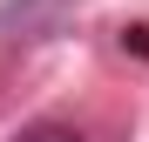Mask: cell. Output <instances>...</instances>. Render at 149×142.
I'll use <instances>...</instances> for the list:
<instances>
[{"label":"cell","instance_id":"cell-1","mask_svg":"<svg viewBox=\"0 0 149 142\" xmlns=\"http://www.w3.org/2000/svg\"><path fill=\"white\" fill-rule=\"evenodd\" d=\"M14 142H81V135H74L68 122H34V129H20Z\"/></svg>","mask_w":149,"mask_h":142}]
</instances>
